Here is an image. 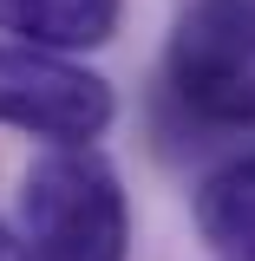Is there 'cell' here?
<instances>
[{
	"mask_svg": "<svg viewBox=\"0 0 255 261\" xmlns=\"http://www.w3.org/2000/svg\"><path fill=\"white\" fill-rule=\"evenodd\" d=\"M0 261H27V242H20L7 222H0Z\"/></svg>",
	"mask_w": 255,
	"mask_h": 261,
	"instance_id": "6",
	"label": "cell"
},
{
	"mask_svg": "<svg viewBox=\"0 0 255 261\" xmlns=\"http://www.w3.org/2000/svg\"><path fill=\"white\" fill-rule=\"evenodd\" d=\"M111 85L46 46H0V124L46 144H92L111 124Z\"/></svg>",
	"mask_w": 255,
	"mask_h": 261,
	"instance_id": "3",
	"label": "cell"
},
{
	"mask_svg": "<svg viewBox=\"0 0 255 261\" xmlns=\"http://www.w3.org/2000/svg\"><path fill=\"white\" fill-rule=\"evenodd\" d=\"M170 92L203 124H255V0H196L170 33Z\"/></svg>",
	"mask_w": 255,
	"mask_h": 261,
	"instance_id": "2",
	"label": "cell"
},
{
	"mask_svg": "<svg viewBox=\"0 0 255 261\" xmlns=\"http://www.w3.org/2000/svg\"><path fill=\"white\" fill-rule=\"evenodd\" d=\"M0 33L46 53L105 46L118 33V0H0Z\"/></svg>",
	"mask_w": 255,
	"mask_h": 261,
	"instance_id": "4",
	"label": "cell"
},
{
	"mask_svg": "<svg viewBox=\"0 0 255 261\" xmlns=\"http://www.w3.org/2000/svg\"><path fill=\"white\" fill-rule=\"evenodd\" d=\"M196 235L216 261H255V157H236L216 176H203Z\"/></svg>",
	"mask_w": 255,
	"mask_h": 261,
	"instance_id": "5",
	"label": "cell"
},
{
	"mask_svg": "<svg viewBox=\"0 0 255 261\" xmlns=\"http://www.w3.org/2000/svg\"><path fill=\"white\" fill-rule=\"evenodd\" d=\"M20 242L27 261H125L131 216L118 170L92 144H59L20 183Z\"/></svg>",
	"mask_w": 255,
	"mask_h": 261,
	"instance_id": "1",
	"label": "cell"
}]
</instances>
